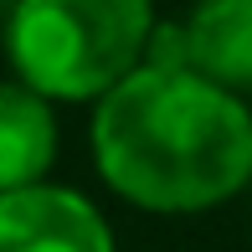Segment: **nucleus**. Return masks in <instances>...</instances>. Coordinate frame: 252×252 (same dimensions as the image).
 I'll list each match as a JSON object with an SVG mask.
<instances>
[{
	"mask_svg": "<svg viewBox=\"0 0 252 252\" xmlns=\"http://www.w3.org/2000/svg\"><path fill=\"white\" fill-rule=\"evenodd\" d=\"M150 0H16L5 52L21 83L41 98H108L150 57Z\"/></svg>",
	"mask_w": 252,
	"mask_h": 252,
	"instance_id": "nucleus-2",
	"label": "nucleus"
},
{
	"mask_svg": "<svg viewBox=\"0 0 252 252\" xmlns=\"http://www.w3.org/2000/svg\"><path fill=\"white\" fill-rule=\"evenodd\" d=\"M93 159L139 211H211L252 180V113L232 88L190 67H139L98 103Z\"/></svg>",
	"mask_w": 252,
	"mask_h": 252,
	"instance_id": "nucleus-1",
	"label": "nucleus"
},
{
	"mask_svg": "<svg viewBox=\"0 0 252 252\" xmlns=\"http://www.w3.org/2000/svg\"><path fill=\"white\" fill-rule=\"evenodd\" d=\"M190 72L242 93L252 88V0H201L186 21Z\"/></svg>",
	"mask_w": 252,
	"mask_h": 252,
	"instance_id": "nucleus-5",
	"label": "nucleus"
},
{
	"mask_svg": "<svg viewBox=\"0 0 252 252\" xmlns=\"http://www.w3.org/2000/svg\"><path fill=\"white\" fill-rule=\"evenodd\" d=\"M0 252H113V232L88 196L26 186L0 196Z\"/></svg>",
	"mask_w": 252,
	"mask_h": 252,
	"instance_id": "nucleus-3",
	"label": "nucleus"
},
{
	"mask_svg": "<svg viewBox=\"0 0 252 252\" xmlns=\"http://www.w3.org/2000/svg\"><path fill=\"white\" fill-rule=\"evenodd\" d=\"M57 159L52 103L26 83H0V196L41 186Z\"/></svg>",
	"mask_w": 252,
	"mask_h": 252,
	"instance_id": "nucleus-4",
	"label": "nucleus"
}]
</instances>
